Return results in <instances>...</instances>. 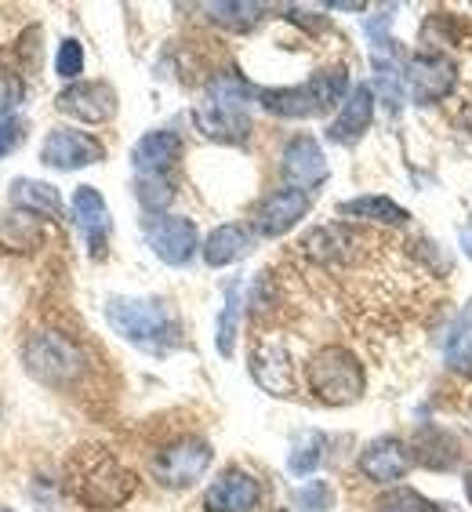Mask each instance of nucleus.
<instances>
[{
	"instance_id": "1",
	"label": "nucleus",
	"mask_w": 472,
	"mask_h": 512,
	"mask_svg": "<svg viewBox=\"0 0 472 512\" xmlns=\"http://www.w3.org/2000/svg\"><path fill=\"white\" fill-rule=\"evenodd\" d=\"M106 320L124 342H131L142 353L168 356L182 342V327L168 302L160 298H109Z\"/></svg>"
},
{
	"instance_id": "2",
	"label": "nucleus",
	"mask_w": 472,
	"mask_h": 512,
	"mask_svg": "<svg viewBox=\"0 0 472 512\" xmlns=\"http://www.w3.org/2000/svg\"><path fill=\"white\" fill-rule=\"evenodd\" d=\"M247 102H251V88L247 80L233 69L226 73H215L211 84L204 88V99L193 109V124L204 131L207 138L215 142H244L247 131H251V120H247Z\"/></svg>"
},
{
	"instance_id": "3",
	"label": "nucleus",
	"mask_w": 472,
	"mask_h": 512,
	"mask_svg": "<svg viewBox=\"0 0 472 512\" xmlns=\"http://www.w3.org/2000/svg\"><path fill=\"white\" fill-rule=\"evenodd\" d=\"M349 69L345 66H331L320 69L305 84H295V88H262L255 91L258 102L266 113L284 120H309L327 113L331 106H338L342 99H349Z\"/></svg>"
},
{
	"instance_id": "4",
	"label": "nucleus",
	"mask_w": 472,
	"mask_h": 512,
	"mask_svg": "<svg viewBox=\"0 0 472 512\" xmlns=\"http://www.w3.org/2000/svg\"><path fill=\"white\" fill-rule=\"evenodd\" d=\"M135 487H138L135 473L124 469V465L106 451L80 454L77 462H73V498H77L84 509H95V512L120 509V505L131 502Z\"/></svg>"
},
{
	"instance_id": "5",
	"label": "nucleus",
	"mask_w": 472,
	"mask_h": 512,
	"mask_svg": "<svg viewBox=\"0 0 472 512\" xmlns=\"http://www.w3.org/2000/svg\"><path fill=\"white\" fill-rule=\"evenodd\" d=\"M305 385L309 393L327 407H349L356 404L367 389V375L360 356L349 353L345 345H324L309 356L305 364Z\"/></svg>"
},
{
	"instance_id": "6",
	"label": "nucleus",
	"mask_w": 472,
	"mask_h": 512,
	"mask_svg": "<svg viewBox=\"0 0 472 512\" xmlns=\"http://www.w3.org/2000/svg\"><path fill=\"white\" fill-rule=\"evenodd\" d=\"M22 364L40 385L66 389L84 375L88 360H84V349L62 331H33L22 345Z\"/></svg>"
},
{
	"instance_id": "7",
	"label": "nucleus",
	"mask_w": 472,
	"mask_h": 512,
	"mask_svg": "<svg viewBox=\"0 0 472 512\" xmlns=\"http://www.w3.org/2000/svg\"><path fill=\"white\" fill-rule=\"evenodd\" d=\"M389 22H393V8L378 11L364 22L367 44H371V69H374V91L382 95V102L393 113L404 109L407 99V66L404 55L396 48L393 33H389Z\"/></svg>"
},
{
	"instance_id": "8",
	"label": "nucleus",
	"mask_w": 472,
	"mask_h": 512,
	"mask_svg": "<svg viewBox=\"0 0 472 512\" xmlns=\"http://www.w3.org/2000/svg\"><path fill=\"white\" fill-rule=\"evenodd\" d=\"M211 462H215V451H211L207 440H200V436H182V440L168 444L164 451H157V458H153L149 469H153V476H157L164 487L178 491V487H193V483L211 469Z\"/></svg>"
},
{
	"instance_id": "9",
	"label": "nucleus",
	"mask_w": 472,
	"mask_h": 512,
	"mask_svg": "<svg viewBox=\"0 0 472 512\" xmlns=\"http://www.w3.org/2000/svg\"><path fill=\"white\" fill-rule=\"evenodd\" d=\"M106 157V146L99 138L88 135V131L77 128H55L44 146H40V164H48L55 171H77V168H91Z\"/></svg>"
},
{
	"instance_id": "10",
	"label": "nucleus",
	"mask_w": 472,
	"mask_h": 512,
	"mask_svg": "<svg viewBox=\"0 0 472 512\" xmlns=\"http://www.w3.org/2000/svg\"><path fill=\"white\" fill-rule=\"evenodd\" d=\"M454 80H458V69L447 55H436V51H422L407 62V84H411V95L418 106H433L443 102L454 91Z\"/></svg>"
},
{
	"instance_id": "11",
	"label": "nucleus",
	"mask_w": 472,
	"mask_h": 512,
	"mask_svg": "<svg viewBox=\"0 0 472 512\" xmlns=\"http://www.w3.org/2000/svg\"><path fill=\"white\" fill-rule=\"evenodd\" d=\"M146 244L153 247V255L164 266H186L189 258L197 255V226L189 218L178 215H160L146 226Z\"/></svg>"
},
{
	"instance_id": "12",
	"label": "nucleus",
	"mask_w": 472,
	"mask_h": 512,
	"mask_svg": "<svg viewBox=\"0 0 472 512\" xmlns=\"http://www.w3.org/2000/svg\"><path fill=\"white\" fill-rule=\"evenodd\" d=\"M55 106L66 117H77L84 124H106L117 113V91L109 88L106 80H77L66 91H59Z\"/></svg>"
},
{
	"instance_id": "13",
	"label": "nucleus",
	"mask_w": 472,
	"mask_h": 512,
	"mask_svg": "<svg viewBox=\"0 0 472 512\" xmlns=\"http://www.w3.org/2000/svg\"><path fill=\"white\" fill-rule=\"evenodd\" d=\"M313 197L305 193V189L295 186H284V189H273L255 211V229L262 237H284L287 229H295L298 222L305 218Z\"/></svg>"
},
{
	"instance_id": "14",
	"label": "nucleus",
	"mask_w": 472,
	"mask_h": 512,
	"mask_svg": "<svg viewBox=\"0 0 472 512\" xmlns=\"http://www.w3.org/2000/svg\"><path fill=\"white\" fill-rule=\"evenodd\" d=\"M262 483L247 469H226L204 494V512H258Z\"/></svg>"
},
{
	"instance_id": "15",
	"label": "nucleus",
	"mask_w": 472,
	"mask_h": 512,
	"mask_svg": "<svg viewBox=\"0 0 472 512\" xmlns=\"http://www.w3.org/2000/svg\"><path fill=\"white\" fill-rule=\"evenodd\" d=\"M280 171L284 178L291 182L295 189H316L327 182V160H324V149L316 142L313 135H295L291 142L284 146L280 153Z\"/></svg>"
},
{
	"instance_id": "16",
	"label": "nucleus",
	"mask_w": 472,
	"mask_h": 512,
	"mask_svg": "<svg viewBox=\"0 0 472 512\" xmlns=\"http://www.w3.org/2000/svg\"><path fill=\"white\" fill-rule=\"evenodd\" d=\"M414 465V454L404 440H396V436H378L371 444L360 451V473L374 483H396L404 480L411 473Z\"/></svg>"
},
{
	"instance_id": "17",
	"label": "nucleus",
	"mask_w": 472,
	"mask_h": 512,
	"mask_svg": "<svg viewBox=\"0 0 472 512\" xmlns=\"http://www.w3.org/2000/svg\"><path fill=\"white\" fill-rule=\"evenodd\" d=\"M251 375L255 382L273 396H291L295 393V367H291V356L280 342H258L251 349Z\"/></svg>"
},
{
	"instance_id": "18",
	"label": "nucleus",
	"mask_w": 472,
	"mask_h": 512,
	"mask_svg": "<svg viewBox=\"0 0 472 512\" xmlns=\"http://www.w3.org/2000/svg\"><path fill=\"white\" fill-rule=\"evenodd\" d=\"M371 120H374V88L356 84V88L349 91V99L342 102V109H338V117L331 120L327 138H331L335 146H353L356 138L371 128Z\"/></svg>"
},
{
	"instance_id": "19",
	"label": "nucleus",
	"mask_w": 472,
	"mask_h": 512,
	"mask_svg": "<svg viewBox=\"0 0 472 512\" xmlns=\"http://www.w3.org/2000/svg\"><path fill=\"white\" fill-rule=\"evenodd\" d=\"M69 207H73V222H77V229L88 237L91 255H102V247H106V237H109V226H113V222H109V207H106V200H102V193L95 186H77Z\"/></svg>"
},
{
	"instance_id": "20",
	"label": "nucleus",
	"mask_w": 472,
	"mask_h": 512,
	"mask_svg": "<svg viewBox=\"0 0 472 512\" xmlns=\"http://www.w3.org/2000/svg\"><path fill=\"white\" fill-rule=\"evenodd\" d=\"M182 157V138L175 131H149L131 149V168L138 175H168V168Z\"/></svg>"
},
{
	"instance_id": "21",
	"label": "nucleus",
	"mask_w": 472,
	"mask_h": 512,
	"mask_svg": "<svg viewBox=\"0 0 472 512\" xmlns=\"http://www.w3.org/2000/svg\"><path fill=\"white\" fill-rule=\"evenodd\" d=\"M247 251H251V233H247V226H240V222H226V226L211 229L204 240V262L211 269L233 266Z\"/></svg>"
},
{
	"instance_id": "22",
	"label": "nucleus",
	"mask_w": 472,
	"mask_h": 512,
	"mask_svg": "<svg viewBox=\"0 0 472 512\" xmlns=\"http://www.w3.org/2000/svg\"><path fill=\"white\" fill-rule=\"evenodd\" d=\"M11 204L33 218H62V197L59 189L37 178H15L11 182Z\"/></svg>"
},
{
	"instance_id": "23",
	"label": "nucleus",
	"mask_w": 472,
	"mask_h": 512,
	"mask_svg": "<svg viewBox=\"0 0 472 512\" xmlns=\"http://www.w3.org/2000/svg\"><path fill=\"white\" fill-rule=\"evenodd\" d=\"M338 215L345 218H364V222H378V226H404L407 211L396 200L389 197H356V200H345L338 204Z\"/></svg>"
},
{
	"instance_id": "24",
	"label": "nucleus",
	"mask_w": 472,
	"mask_h": 512,
	"mask_svg": "<svg viewBox=\"0 0 472 512\" xmlns=\"http://www.w3.org/2000/svg\"><path fill=\"white\" fill-rule=\"evenodd\" d=\"M324 451H327V436L316 433V429H302L295 436V444H291V454H287V469L295 476L316 473L320 462H324Z\"/></svg>"
},
{
	"instance_id": "25",
	"label": "nucleus",
	"mask_w": 472,
	"mask_h": 512,
	"mask_svg": "<svg viewBox=\"0 0 472 512\" xmlns=\"http://www.w3.org/2000/svg\"><path fill=\"white\" fill-rule=\"evenodd\" d=\"M207 19L215 22V26H222V30H233V33H247L251 26H258V19H262V4H240V0H233V4H204Z\"/></svg>"
},
{
	"instance_id": "26",
	"label": "nucleus",
	"mask_w": 472,
	"mask_h": 512,
	"mask_svg": "<svg viewBox=\"0 0 472 512\" xmlns=\"http://www.w3.org/2000/svg\"><path fill=\"white\" fill-rule=\"evenodd\" d=\"M374 512H447V509H443V505H436L433 498L418 494L414 487L396 483V487H389V491L374 502Z\"/></svg>"
},
{
	"instance_id": "27",
	"label": "nucleus",
	"mask_w": 472,
	"mask_h": 512,
	"mask_svg": "<svg viewBox=\"0 0 472 512\" xmlns=\"http://www.w3.org/2000/svg\"><path fill=\"white\" fill-rule=\"evenodd\" d=\"M418 447H422V465H429V469H454L458 465V447H454V440L447 433H440V429H429V433L418 436Z\"/></svg>"
},
{
	"instance_id": "28",
	"label": "nucleus",
	"mask_w": 472,
	"mask_h": 512,
	"mask_svg": "<svg viewBox=\"0 0 472 512\" xmlns=\"http://www.w3.org/2000/svg\"><path fill=\"white\" fill-rule=\"evenodd\" d=\"M447 360L458 371H472V298L465 302L462 316L451 331V342H447Z\"/></svg>"
},
{
	"instance_id": "29",
	"label": "nucleus",
	"mask_w": 472,
	"mask_h": 512,
	"mask_svg": "<svg viewBox=\"0 0 472 512\" xmlns=\"http://www.w3.org/2000/svg\"><path fill=\"white\" fill-rule=\"evenodd\" d=\"M135 197L146 207L149 215H157L175 200V186L168 182V175H138L135 178Z\"/></svg>"
},
{
	"instance_id": "30",
	"label": "nucleus",
	"mask_w": 472,
	"mask_h": 512,
	"mask_svg": "<svg viewBox=\"0 0 472 512\" xmlns=\"http://www.w3.org/2000/svg\"><path fill=\"white\" fill-rule=\"evenodd\" d=\"M236 324H240V284L226 287V306L218 316V353L233 356V342H236Z\"/></svg>"
},
{
	"instance_id": "31",
	"label": "nucleus",
	"mask_w": 472,
	"mask_h": 512,
	"mask_svg": "<svg viewBox=\"0 0 472 512\" xmlns=\"http://www.w3.org/2000/svg\"><path fill=\"white\" fill-rule=\"evenodd\" d=\"M295 509H302V512H327L331 505H335V487L327 480H309V483H302L295 491Z\"/></svg>"
},
{
	"instance_id": "32",
	"label": "nucleus",
	"mask_w": 472,
	"mask_h": 512,
	"mask_svg": "<svg viewBox=\"0 0 472 512\" xmlns=\"http://www.w3.org/2000/svg\"><path fill=\"white\" fill-rule=\"evenodd\" d=\"M55 73L62 80H77L84 73V48H80V40H62L59 55H55Z\"/></svg>"
},
{
	"instance_id": "33",
	"label": "nucleus",
	"mask_w": 472,
	"mask_h": 512,
	"mask_svg": "<svg viewBox=\"0 0 472 512\" xmlns=\"http://www.w3.org/2000/svg\"><path fill=\"white\" fill-rule=\"evenodd\" d=\"M22 95H26V84H22L19 73H11V69H0V120L11 117V113L19 109Z\"/></svg>"
},
{
	"instance_id": "34",
	"label": "nucleus",
	"mask_w": 472,
	"mask_h": 512,
	"mask_svg": "<svg viewBox=\"0 0 472 512\" xmlns=\"http://www.w3.org/2000/svg\"><path fill=\"white\" fill-rule=\"evenodd\" d=\"M22 138H26V120H19V117H4V120H0V160L19 149Z\"/></svg>"
},
{
	"instance_id": "35",
	"label": "nucleus",
	"mask_w": 472,
	"mask_h": 512,
	"mask_svg": "<svg viewBox=\"0 0 472 512\" xmlns=\"http://www.w3.org/2000/svg\"><path fill=\"white\" fill-rule=\"evenodd\" d=\"M331 11H367L364 0H338V4H327Z\"/></svg>"
},
{
	"instance_id": "36",
	"label": "nucleus",
	"mask_w": 472,
	"mask_h": 512,
	"mask_svg": "<svg viewBox=\"0 0 472 512\" xmlns=\"http://www.w3.org/2000/svg\"><path fill=\"white\" fill-rule=\"evenodd\" d=\"M462 251L472 258V226H465V229H462Z\"/></svg>"
},
{
	"instance_id": "37",
	"label": "nucleus",
	"mask_w": 472,
	"mask_h": 512,
	"mask_svg": "<svg viewBox=\"0 0 472 512\" xmlns=\"http://www.w3.org/2000/svg\"><path fill=\"white\" fill-rule=\"evenodd\" d=\"M465 498H469V505H472V473L465 476Z\"/></svg>"
}]
</instances>
